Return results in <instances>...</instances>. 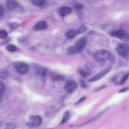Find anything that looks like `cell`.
Segmentation results:
<instances>
[{
  "label": "cell",
  "mask_w": 129,
  "mask_h": 129,
  "mask_svg": "<svg viewBox=\"0 0 129 129\" xmlns=\"http://www.w3.org/2000/svg\"><path fill=\"white\" fill-rule=\"evenodd\" d=\"M4 12V9L3 7L0 5V16L2 15Z\"/></svg>",
  "instance_id": "obj_33"
},
{
  "label": "cell",
  "mask_w": 129,
  "mask_h": 129,
  "mask_svg": "<svg viewBox=\"0 0 129 129\" xmlns=\"http://www.w3.org/2000/svg\"><path fill=\"white\" fill-rule=\"evenodd\" d=\"M8 36L7 32L5 30H0V38L2 39H6Z\"/></svg>",
  "instance_id": "obj_21"
},
{
  "label": "cell",
  "mask_w": 129,
  "mask_h": 129,
  "mask_svg": "<svg viewBox=\"0 0 129 129\" xmlns=\"http://www.w3.org/2000/svg\"><path fill=\"white\" fill-rule=\"evenodd\" d=\"M23 63L19 61H15L12 62V65L14 68L16 69Z\"/></svg>",
  "instance_id": "obj_22"
},
{
  "label": "cell",
  "mask_w": 129,
  "mask_h": 129,
  "mask_svg": "<svg viewBox=\"0 0 129 129\" xmlns=\"http://www.w3.org/2000/svg\"><path fill=\"white\" fill-rule=\"evenodd\" d=\"M129 73H128L126 74L125 75H124L123 78H122L121 80H120V82L123 85L125 83V82L127 80V79L128 76H129Z\"/></svg>",
  "instance_id": "obj_29"
},
{
  "label": "cell",
  "mask_w": 129,
  "mask_h": 129,
  "mask_svg": "<svg viewBox=\"0 0 129 129\" xmlns=\"http://www.w3.org/2000/svg\"><path fill=\"white\" fill-rule=\"evenodd\" d=\"M75 8L77 10H82L84 8L83 5L80 3L76 4L75 6Z\"/></svg>",
  "instance_id": "obj_28"
},
{
  "label": "cell",
  "mask_w": 129,
  "mask_h": 129,
  "mask_svg": "<svg viewBox=\"0 0 129 129\" xmlns=\"http://www.w3.org/2000/svg\"><path fill=\"white\" fill-rule=\"evenodd\" d=\"M6 6L9 10H13L18 8V4L15 0H8L6 2Z\"/></svg>",
  "instance_id": "obj_8"
},
{
  "label": "cell",
  "mask_w": 129,
  "mask_h": 129,
  "mask_svg": "<svg viewBox=\"0 0 129 129\" xmlns=\"http://www.w3.org/2000/svg\"><path fill=\"white\" fill-rule=\"evenodd\" d=\"M87 30L86 27L83 25H82L79 28L77 31L79 34H82L84 33Z\"/></svg>",
  "instance_id": "obj_26"
},
{
  "label": "cell",
  "mask_w": 129,
  "mask_h": 129,
  "mask_svg": "<svg viewBox=\"0 0 129 129\" xmlns=\"http://www.w3.org/2000/svg\"><path fill=\"white\" fill-rule=\"evenodd\" d=\"M111 36L118 38L123 41H126L128 39V35L127 32L123 29H120L111 32Z\"/></svg>",
  "instance_id": "obj_1"
},
{
  "label": "cell",
  "mask_w": 129,
  "mask_h": 129,
  "mask_svg": "<svg viewBox=\"0 0 129 129\" xmlns=\"http://www.w3.org/2000/svg\"><path fill=\"white\" fill-rule=\"evenodd\" d=\"M20 26V24L16 22H14L11 24L10 25V27L12 29L16 28Z\"/></svg>",
  "instance_id": "obj_30"
},
{
  "label": "cell",
  "mask_w": 129,
  "mask_h": 129,
  "mask_svg": "<svg viewBox=\"0 0 129 129\" xmlns=\"http://www.w3.org/2000/svg\"><path fill=\"white\" fill-rule=\"evenodd\" d=\"M4 86L3 83L0 81V99L2 97L4 91Z\"/></svg>",
  "instance_id": "obj_25"
},
{
  "label": "cell",
  "mask_w": 129,
  "mask_h": 129,
  "mask_svg": "<svg viewBox=\"0 0 129 129\" xmlns=\"http://www.w3.org/2000/svg\"><path fill=\"white\" fill-rule=\"evenodd\" d=\"M32 4L35 6L41 7L44 5L45 3V0H31Z\"/></svg>",
  "instance_id": "obj_17"
},
{
  "label": "cell",
  "mask_w": 129,
  "mask_h": 129,
  "mask_svg": "<svg viewBox=\"0 0 129 129\" xmlns=\"http://www.w3.org/2000/svg\"><path fill=\"white\" fill-rule=\"evenodd\" d=\"M16 127V124L15 123L12 122H9L6 123L5 126V128L7 129H14Z\"/></svg>",
  "instance_id": "obj_20"
},
{
  "label": "cell",
  "mask_w": 129,
  "mask_h": 129,
  "mask_svg": "<svg viewBox=\"0 0 129 129\" xmlns=\"http://www.w3.org/2000/svg\"><path fill=\"white\" fill-rule=\"evenodd\" d=\"M84 67L86 71H89L93 69L94 67V65L92 62L88 61L84 63Z\"/></svg>",
  "instance_id": "obj_14"
},
{
  "label": "cell",
  "mask_w": 129,
  "mask_h": 129,
  "mask_svg": "<svg viewBox=\"0 0 129 129\" xmlns=\"http://www.w3.org/2000/svg\"><path fill=\"white\" fill-rule=\"evenodd\" d=\"M116 50L117 53L120 55L124 56L127 53L128 51V47L127 44L121 43L117 46Z\"/></svg>",
  "instance_id": "obj_5"
},
{
  "label": "cell",
  "mask_w": 129,
  "mask_h": 129,
  "mask_svg": "<svg viewBox=\"0 0 129 129\" xmlns=\"http://www.w3.org/2000/svg\"><path fill=\"white\" fill-rule=\"evenodd\" d=\"M8 76V71L5 70H2L0 71V78L3 79H7Z\"/></svg>",
  "instance_id": "obj_18"
},
{
  "label": "cell",
  "mask_w": 129,
  "mask_h": 129,
  "mask_svg": "<svg viewBox=\"0 0 129 129\" xmlns=\"http://www.w3.org/2000/svg\"><path fill=\"white\" fill-rule=\"evenodd\" d=\"M129 89L128 87L122 89H121L118 91V92L119 93H122L125 92L128 90Z\"/></svg>",
  "instance_id": "obj_34"
},
{
  "label": "cell",
  "mask_w": 129,
  "mask_h": 129,
  "mask_svg": "<svg viewBox=\"0 0 129 129\" xmlns=\"http://www.w3.org/2000/svg\"><path fill=\"white\" fill-rule=\"evenodd\" d=\"M51 79L55 81H62L64 79V77L62 75L57 74H52L51 75Z\"/></svg>",
  "instance_id": "obj_16"
},
{
  "label": "cell",
  "mask_w": 129,
  "mask_h": 129,
  "mask_svg": "<svg viewBox=\"0 0 129 129\" xmlns=\"http://www.w3.org/2000/svg\"><path fill=\"white\" fill-rule=\"evenodd\" d=\"M86 96L82 97L77 102L75 103L74 104L76 105L79 104L84 101L86 99Z\"/></svg>",
  "instance_id": "obj_31"
},
{
  "label": "cell",
  "mask_w": 129,
  "mask_h": 129,
  "mask_svg": "<svg viewBox=\"0 0 129 129\" xmlns=\"http://www.w3.org/2000/svg\"><path fill=\"white\" fill-rule=\"evenodd\" d=\"M7 48L8 51L11 52H14L17 50V48L16 46L12 44H10L8 45Z\"/></svg>",
  "instance_id": "obj_23"
},
{
  "label": "cell",
  "mask_w": 129,
  "mask_h": 129,
  "mask_svg": "<svg viewBox=\"0 0 129 129\" xmlns=\"http://www.w3.org/2000/svg\"><path fill=\"white\" fill-rule=\"evenodd\" d=\"M67 51L69 54H74L77 52L75 46H71L68 47Z\"/></svg>",
  "instance_id": "obj_19"
},
{
  "label": "cell",
  "mask_w": 129,
  "mask_h": 129,
  "mask_svg": "<svg viewBox=\"0 0 129 129\" xmlns=\"http://www.w3.org/2000/svg\"><path fill=\"white\" fill-rule=\"evenodd\" d=\"M86 40L84 38H81L77 41L75 46L77 52L82 51L86 45Z\"/></svg>",
  "instance_id": "obj_7"
},
{
  "label": "cell",
  "mask_w": 129,
  "mask_h": 129,
  "mask_svg": "<svg viewBox=\"0 0 129 129\" xmlns=\"http://www.w3.org/2000/svg\"><path fill=\"white\" fill-rule=\"evenodd\" d=\"M42 119L39 116L36 115L30 117L26 124L30 127H34L39 126L42 123Z\"/></svg>",
  "instance_id": "obj_3"
},
{
  "label": "cell",
  "mask_w": 129,
  "mask_h": 129,
  "mask_svg": "<svg viewBox=\"0 0 129 129\" xmlns=\"http://www.w3.org/2000/svg\"><path fill=\"white\" fill-rule=\"evenodd\" d=\"M71 116V114L69 111H67L64 113L60 123L61 124H64L69 119Z\"/></svg>",
  "instance_id": "obj_13"
},
{
  "label": "cell",
  "mask_w": 129,
  "mask_h": 129,
  "mask_svg": "<svg viewBox=\"0 0 129 129\" xmlns=\"http://www.w3.org/2000/svg\"><path fill=\"white\" fill-rule=\"evenodd\" d=\"M77 85L74 81H70L66 84L64 88L66 91L68 93H71L75 91L77 89Z\"/></svg>",
  "instance_id": "obj_6"
},
{
  "label": "cell",
  "mask_w": 129,
  "mask_h": 129,
  "mask_svg": "<svg viewBox=\"0 0 129 129\" xmlns=\"http://www.w3.org/2000/svg\"><path fill=\"white\" fill-rule=\"evenodd\" d=\"M110 57V53L107 50H102L98 51L95 54L94 57L98 61H103L108 60Z\"/></svg>",
  "instance_id": "obj_2"
},
{
  "label": "cell",
  "mask_w": 129,
  "mask_h": 129,
  "mask_svg": "<svg viewBox=\"0 0 129 129\" xmlns=\"http://www.w3.org/2000/svg\"><path fill=\"white\" fill-rule=\"evenodd\" d=\"M106 86L105 85H103L95 89L94 90V91L95 92H98L102 90Z\"/></svg>",
  "instance_id": "obj_32"
},
{
  "label": "cell",
  "mask_w": 129,
  "mask_h": 129,
  "mask_svg": "<svg viewBox=\"0 0 129 129\" xmlns=\"http://www.w3.org/2000/svg\"><path fill=\"white\" fill-rule=\"evenodd\" d=\"M79 34L77 30H71L68 31L66 34L67 37L69 39H73Z\"/></svg>",
  "instance_id": "obj_12"
},
{
  "label": "cell",
  "mask_w": 129,
  "mask_h": 129,
  "mask_svg": "<svg viewBox=\"0 0 129 129\" xmlns=\"http://www.w3.org/2000/svg\"><path fill=\"white\" fill-rule=\"evenodd\" d=\"M111 70V68L106 69L91 78L88 79L87 81L88 82H92L98 81L108 73Z\"/></svg>",
  "instance_id": "obj_4"
},
{
  "label": "cell",
  "mask_w": 129,
  "mask_h": 129,
  "mask_svg": "<svg viewBox=\"0 0 129 129\" xmlns=\"http://www.w3.org/2000/svg\"><path fill=\"white\" fill-rule=\"evenodd\" d=\"M117 76H114L112 77L110 79V81L112 82H115L117 80Z\"/></svg>",
  "instance_id": "obj_35"
},
{
  "label": "cell",
  "mask_w": 129,
  "mask_h": 129,
  "mask_svg": "<svg viewBox=\"0 0 129 129\" xmlns=\"http://www.w3.org/2000/svg\"><path fill=\"white\" fill-rule=\"evenodd\" d=\"M72 9L69 7H64L60 8L59 10L60 15L62 17L70 14L72 12Z\"/></svg>",
  "instance_id": "obj_10"
},
{
  "label": "cell",
  "mask_w": 129,
  "mask_h": 129,
  "mask_svg": "<svg viewBox=\"0 0 129 129\" xmlns=\"http://www.w3.org/2000/svg\"><path fill=\"white\" fill-rule=\"evenodd\" d=\"M47 24L45 21H42L37 23L34 26L35 29L37 30H41L46 29Z\"/></svg>",
  "instance_id": "obj_11"
},
{
  "label": "cell",
  "mask_w": 129,
  "mask_h": 129,
  "mask_svg": "<svg viewBox=\"0 0 129 129\" xmlns=\"http://www.w3.org/2000/svg\"><path fill=\"white\" fill-rule=\"evenodd\" d=\"M79 74L81 76L84 78L87 77L89 75V73L88 71L82 70L80 71Z\"/></svg>",
  "instance_id": "obj_24"
},
{
  "label": "cell",
  "mask_w": 129,
  "mask_h": 129,
  "mask_svg": "<svg viewBox=\"0 0 129 129\" xmlns=\"http://www.w3.org/2000/svg\"><path fill=\"white\" fill-rule=\"evenodd\" d=\"M47 72V70L45 68L43 67H41L38 68L36 72L37 74L42 76H46Z\"/></svg>",
  "instance_id": "obj_15"
},
{
  "label": "cell",
  "mask_w": 129,
  "mask_h": 129,
  "mask_svg": "<svg viewBox=\"0 0 129 129\" xmlns=\"http://www.w3.org/2000/svg\"><path fill=\"white\" fill-rule=\"evenodd\" d=\"M19 73L22 75H25L28 73L29 71V67L24 63L16 69Z\"/></svg>",
  "instance_id": "obj_9"
},
{
  "label": "cell",
  "mask_w": 129,
  "mask_h": 129,
  "mask_svg": "<svg viewBox=\"0 0 129 129\" xmlns=\"http://www.w3.org/2000/svg\"><path fill=\"white\" fill-rule=\"evenodd\" d=\"M79 83L80 87L82 89L85 88L87 87V85L85 82L83 80L80 79Z\"/></svg>",
  "instance_id": "obj_27"
}]
</instances>
